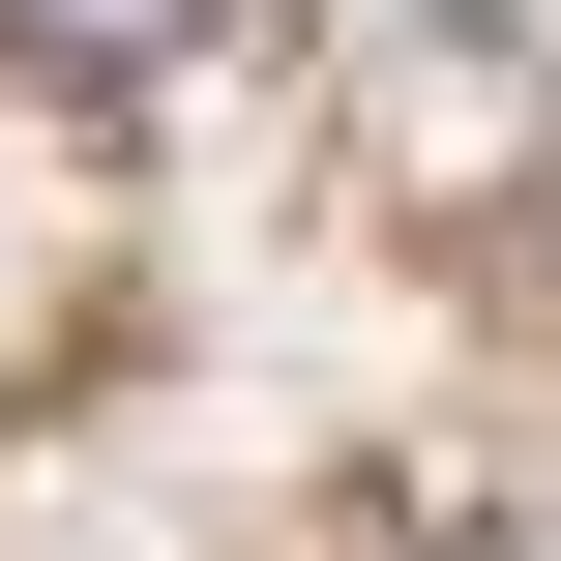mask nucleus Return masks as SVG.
Segmentation results:
<instances>
[{
  "instance_id": "nucleus-1",
  "label": "nucleus",
  "mask_w": 561,
  "mask_h": 561,
  "mask_svg": "<svg viewBox=\"0 0 561 561\" xmlns=\"http://www.w3.org/2000/svg\"><path fill=\"white\" fill-rule=\"evenodd\" d=\"M533 148H561V59L503 0H414V30H385V178H414V207H503Z\"/></svg>"
},
{
  "instance_id": "nucleus-2",
  "label": "nucleus",
  "mask_w": 561,
  "mask_h": 561,
  "mask_svg": "<svg viewBox=\"0 0 561 561\" xmlns=\"http://www.w3.org/2000/svg\"><path fill=\"white\" fill-rule=\"evenodd\" d=\"M0 59H59V89H148V59H207V0H0Z\"/></svg>"
}]
</instances>
